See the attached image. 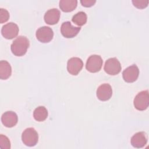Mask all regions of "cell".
<instances>
[{
    "instance_id": "ffe728a7",
    "label": "cell",
    "mask_w": 149,
    "mask_h": 149,
    "mask_svg": "<svg viewBox=\"0 0 149 149\" xmlns=\"http://www.w3.org/2000/svg\"><path fill=\"white\" fill-rule=\"evenodd\" d=\"M133 5L139 9H144L148 6V0H133Z\"/></svg>"
},
{
    "instance_id": "5b68a950",
    "label": "cell",
    "mask_w": 149,
    "mask_h": 149,
    "mask_svg": "<svg viewBox=\"0 0 149 149\" xmlns=\"http://www.w3.org/2000/svg\"><path fill=\"white\" fill-rule=\"evenodd\" d=\"M37 39L42 43H47L51 41L54 37V32L48 26H42L37 29L36 33Z\"/></svg>"
},
{
    "instance_id": "277c9868",
    "label": "cell",
    "mask_w": 149,
    "mask_h": 149,
    "mask_svg": "<svg viewBox=\"0 0 149 149\" xmlns=\"http://www.w3.org/2000/svg\"><path fill=\"white\" fill-rule=\"evenodd\" d=\"M102 63L103 61L101 56L98 55H92L87 59L86 68L91 73H96L100 70Z\"/></svg>"
},
{
    "instance_id": "30bf717a",
    "label": "cell",
    "mask_w": 149,
    "mask_h": 149,
    "mask_svg": "<svg viewBox=\"0 0 149 149\" xmlns=\"http://www.w3.org/2000/svg\"><path fill=\"white\" fill-rule=\"evenodd\" d=\"M139 74V70L136 65H132L125 69L122 73L123 80L127 83H133L135 81Z\"/></svg>"
},
{
    "instance_id": "52a82bcc",
    "label": "cell",
    "mask_w": 149,
    "mask_h": 149,
    "mask_svg": "<svg viewBox=\"0 0 149 149\" xmlns=\"http://www.w3.org/2000/svg\"><path fill=\"white\" fill-rule=\"evenodd\" d=\"M80 27H74L71 24L70 22H63L61 27V32L62 35L67 38L74 37L80 31Z\"/></svg>"
},
{
    "instance_id": "9a60e30c",
    "label": "cell",
    "mask_w": 149,
    "mask_h": 149,
    "mask_svg": "<svg viewBox=\"0 0 149 149\" xmlns=\"http://www.w3.org/2000/svg\"><path fill=\"white\" fill-rule=\"evenodd\" d=\"M12 74V68L9 63L6 61H1L0 62V79L6 80L8 79Z\"/></svg>"
},
{
    "instance_id": "8fae6325",
    "label": "cell",
    "mask_w": 149,
    "mask_h": 149,
    "mask_svg": "<svg viewBox=\"0 0 149 149\" xmlns=\"http://www.w3.org/2000/svg\"><path fill=\"white\" fill-rule=\"evenodd\" d=\"M96 95L101 101H105L109 100L112 95V89L111 85L108 83L100 85L97 90Z\"/></svg>"
},
{
    "instance_id": "9c48e42d",
    "label": "cell",
    "mask_w": 149,
    "mask_h": 149,
    "mask_svg": "<svg viewBox=\"0 0 149 149\" xmlns=\"http://www.w3.org/2000/svg\"><path fill=\"white\" fill-rule=\"evenodd\" d=\"M17 25L13 22H9L2 26L1 34L6 39H12L16 37L19 33Z\"/></svg>"
},
{
    "instance_id": "2e32d148",
    "label": "cell",
    "mask_w": 149,
    "mask_h": 149,
    "mask_svg": "<svg viewBox=\"0 0 149 149\" xmlns=\"http://www.w3.org/2000/svg\"><path fill=\"white\" fill-rule=\"evenodd\" d=\"M60 9L64 12L73 11L77 6V1L76 0H61L59 2Z\"/></svg>"
},
{
    "instance_id": "6da1fadb",
    "label": "cell",
    "mask_w": 149,
    "mask_h": 149,
    "mask_svg": "<svg viewBox=\"0 0 149 149\" xmlns=\"http://www.w3.org/2000/svg\"><path fill=\"white\" fill-rule=\"evenodd\" d=\"M30 42L28 38L23 36L17 37L12 42L10 49L13 55L17 56L24 55L29 47Z\"/></svg>"
},
{
    "instance_id": "5bb4252c",
    "label": "cell",
    "mask_w": 149,
    "mask_h": 149,
    "mask_svg": "<svg viewBox=\"0 0 149 149\" xmlns=\"http://www.w3.org/2000/svg\"><path fill=\"white\" fill-rule=\"evenodd\" d=\"M147 143V134L144 132H137L135 133L131 138V144L135 148H142L146 146Z\"/></svg>"
},
{
    "instance_id": "7a4b0ae2",
    "label": "cell",
    "mask_w": 149,
    "mask_h": 149,
    "mask_svg": "<svg viewBox=\"0 0 149 149\" xmlns=\"http://www.w3.org/2000/svg\"><path fill=\"white\" fill-rule=\"evenodd\" d=\"M22 140L24 144L33 147L37 144L38 141V134L33 127L26 129L22 133Z\"/></svg>"
},
{
    "instance_id": "4fadbf2b",
    "label": "cell",
    "mask_w": 149,
    "mask_h": 149,
    "mask_svg": "<svg viewBox=\"0 0 149 149\" xmlns=\"http://www.w3.org/2000/svg\"><path fill=\"white\" fill-rule=\"evenodd\" d=\"M60 15V11L58 9H50L47 10L44 15V21L47 24L49 25L55 24L59 22Z\"/></svg>"
},
{
    "instance_id": "8992f818",
    "label": "cell",
    "mask_w": 149,
    "mask_h": 149,
    "mask_svg": "<svg viewBox=\"0 0 149 149\" xmlns=\"http://www.w3.org/2000/svg\"><path fill=\"white\" fill-rule=\"evenodd\" d=\"M120 63L116 58H111L105 63L104 69L105 72L110 75L118 74L121 70Z\"/></svg>"
},
{
    "instance_id": "3957f363",
    "label": "cell",
    "mask_w": 149,
    "mask_h": 149,
    "mask_svg": "<svg viewBox=\"0 0 149 149\" xmlns=\"http://www.w3.org/2000/svg\"><path fill=\"white\" fill-rule=\"evenodd\" d=\"M133 104L135 108L139 111H144L146 109L149 104L148 90H144L139 93L134 99Z\"/></svg>"
},
{
    "instance_id": "44dd1931",
    "label": "cell",
    "mask_w": 149,
    "mask_h": 149,
    "mask_svg": "<svg viewBox=\"0 0 149 149\" xmlns=\"http://www.w3.org/2000/svg\"><path fill=\"white\" fill-rule=\"evenodd\" d=\"M9 18V13L8 11L3 8L0 9V23H3L8 20Z\"/></svg>"
},
{
    "instance_id": "d6986e66",
    "label": "cell",
    "mask_w": 149,
    "mask_h": 149,
    "mask_svg": "<svg viewBox=\"0 0 149 149\" xmlns=\"http://www.w3.org/2000/svg\"><path fill=\"white\" fill-rule=\"evenodd\" d=\"M0 147L5 149L10 148V142L9 139L3 134L0 135Z\"/></svg>"
},
{
    "instance_id": "7402d4cb",
    "label": "cell",
    "mask_w": 149,
    "mask_h": 149,
    "mask_svg": "<svg viewBox=\"0 0 149 149\" xmlns=\"http://www.w3.org/2000/svg\"><path fill=\"white\" fill-rule=\"evenodd\" d=\"M96 2L95 0H81L80 3L84 7H91L94 5Z\"/></svg>"
},
{
    "instance_id": "ba28073f",
    "label": "cell",
    "mask_w": 149,
    "mask_h": 149,
    "mask_svg": "<svg viewBox=\"0 0 149 149\" xmlns=\"http://www.w3.org/2000/svg\"><path fill=\"white\" fill-rule=\"evenodd\" d=\"M83 66L82 60L77 57L70 58L67 62V70L72 75H77L80 72Z\"/></svg>"
},
{
    "instance_id": "7c38bea8",
    "label": "cell",
    "mask_w": 149,
    "mask_h": 149,
    "mask_svg": "<svg viewBox=\"0 0 149 149\" xmlns=\"http://www.w3.org/2000/svg\"><path fill=\"white\" fill-rule=\"evenodd\" d=\"M18 120L17 114L13 111H9L3 113L1 116L2 124L7 127H12L15 126Z\"/></svg>"
},
{
    "instance_id": "e0dca14e",
    "label": "cell",
    "mask_w": 149,
    "mask_h": 149,
    "mask_svg": "<svg viewBox=\"0 0 149 149\" xmlns=\"http://www.w3.org/2000/svg\"><path fill=\"white\" fill-rule=\"evenodd\" d=\"M48 116V111L45 107L40 106L36 108L33 112V117L38 122L45 120Z\"/></svg>"
},
{
    "instance_id": "ac0fdd59",
    "label": "cell",
    "mask_w": 149,
    "mask_h": 149,
    "mask_svg": "<svg viewBox=\"0 0 149 149\" xmlns=\"http://www.w3.org/2000/svg\"><path fill=\"white\" fill-rule=\"evenodd\" d=\"M87 15L86 14V13L82 11L77 12L73 16L72 19V22L79 26H81L85 24L87 22Z\"/></svg>"
}]
</instances>
